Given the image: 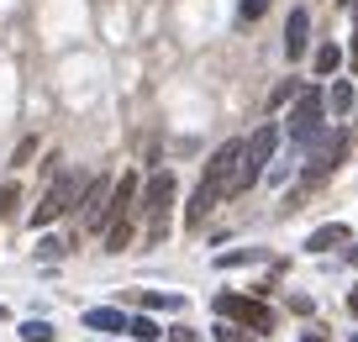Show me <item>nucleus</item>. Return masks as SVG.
I'll return each instance as SVG.
<instances>
[{
	"label": "nucleus",
	"mask_w": 358,
	"mask_h": 342,
	"mask_svg": "<svg viewBox=\"0 0 358 342\" xmlns=\"http://www.w3.org/2000/svg\"><path fill=\"white\" fill-rule=\"evenodd\" d=\"M237 164H243V143L232 137V143H222V148L211 153V164H206V179H201V190L190 195V211H185V221H190V227H195V221H206V211H211L222 195H232Z\"/></svg>",
	"instance_id": "obj_1"
},
{
	"label": "nucleus",
	"mask_w": 358,
	"mask_h": 342,
	"mask_svg": "<svg viewBox=\"0 0 358 342\" xmlns=\"http://www.w3.org/2000/svg\"><path fill=\"white\" fill-rule=\"evenodd\" d=\"M174 174L169 169H158L153 179H148V190H143V243L148 248H158L169 237V221H174Z\"/></svg>",
	"instance_id": "obj_2"
},
{
	"label": "nucleus",
	"mask_w": 358,
	"mask_h": 342,
	"mask_svg": "<svg viewBox=\"0 0 358 342\" xmlns=\"http://www.w3.org/2000/svg\"><path fill=\"white\" fill-rule=\"evenodd\" d=\"M274 148H280V127L264 122L253 137L243 143V164H237V179H232V195H243V190H253L258 179H264L268 158H274Z\"/></svg>",
	"instance_id": "obj_3"
},
{
	"label": "nucleus",
	"mask_w": 358,
	"mask_h": 342,
	"mask_svg": "<svg viewBox=\"0 0 358 342\" xmlns=\"http://www.w3.org/2000/svg\"><path fill=\"white\" fill-rule=\"evenodd\" d=\"M322 127H327V95L311 85V90H301V95H295L290 116H285V132H290L295 143H311Z\"/></svg>",
	"instance_id": "obj_4"
},
{
	"label": "nucleus",
	"mask_w": 358,
	"mask_h": 342,
	"mask_svg": "<svg viewBox=\"0 0 358 342\" xmlns=\"http://www.w3.org/2000/svg\"><path fill=\"white\" fill-rule=\"evenodd\" d=\"M85 185L90 179H79V174H58L53 185H48V195H43V206L32 211V227H48V221H58L69 206H79V195H85Z\"/></svg>",
	"instance_id": "obj_5"
},
{
	"label": "nucleus",
	"mask_w": 358,
	"mask_h": 342,
	"mask_svg": "<svg viewBox=\"0 0 358 342\" xmlns=\"http://www.w3.org/2000/svg\"><path fill=\"white\" fill-rule=\"evenodd\" d=\"M216 316L227 321H243L248 332H274V311L253 295H216Z\"/></svg>",
	"instance_id": "obj_6"
},
{
	"label": "nucleus",
	"mask_w": 358,
	"mask_h": 342,
	"mask_svg": "<svg viewBox=\"0 0 358 342\" xmlns=\"http://www.w3.org/2000/svg\"><path fill=\"white\" fill-rule=\"evenodd\" d=\"M343 148H348V127H332V132H316L311 143H306V153H311V164L316 169H306V179H322V174H332L337 169V158H343Z\"/></svg>",
	"instance_id": "obj_7"
},
{
	"label": "nucleus",
	"mask_w": 358,
	"mask_h": 342,
	"mask_svg": "<svg viewBox=\"0 0 358 342\" xmlns=\"http://www.w3.org/2000/svg\"><path fill=\"white\" fill-rule=\"evenodd\" d=\"M111 190H116V179H90L85 185V195H79V216H85V227L90 232H106V211H111Z\"/></svg>",
	"instance_id": "obj_8"
},
{
	"label": "nucleus",
	"mask_w": 358,
	"mask_h": 342,
	"mask_svg": "<svg viewBox=\"0 0 358 342\" xmlns=\"http://www.w3.org/2000/svg\"><path fill=\"white\" fill-rule=\"evenodd\" d=\"M306 43H311V11L295 6L290 22H285V58H306Z\"/></svg>",
	"instance_id": "obj_9"
},
{
	"label": "nucleus",
	"mask_w": 358,
	"mask_h": 342,
	"mask_svg": "<svg viewBox=\"0 0 358 342\" xmlns=\"http://www.w3.org/2000/svg\"><path fill=\"white\" fill-rule=\"evenodd\" d=\"M348 237H353V227H348V221H327V227H316V232L306 237V248H311V253H327V248L348 243Z\"/></svg>",
	"instance_id": "obj_10"
},
{
	"label": "nucleus",
	"mask_w": 358,
	"mask_h": 342,
	"mask_svg": "<svg viewBox=\"0 0 358 342\" xmlns=\"http://www.w3.org/2000/svg\"><path fill=\"white\" fill-rule=\"evenodd\" d=\"M85 327L90 332H127V316L111 306H95V311H85Z\"/></svg>",
	"instance_id": "obj_11"
},
{
	"label": "nucleus",
	"mask_w": 358,
	"mask_h": 342,
	"mask_svg": "<svg viewBox=\"0 0 358 342\" xmlns=\"http://www.w3.org/2000/svg\"><path fill=\"white\" fill-rule=\"evenodd\" d=\"M353 85H348V79H337L332 90H327V111H332V116H353Z\"/></svg>",
	"instance_id": "obj_12"
},
{
	"label": "nucleus",
	"mask_w": 358,
	"mask_h": 342,
	"mask_svg": "<svg viewBox=\"0 0 358 342\" xmlns=\"http://www.w3.org/2000/svg\"><path fill=\"white\" fill-rule=\"evenodd\" d=\"M343 58H348V53H343L337 43H322V48H316V58H311V69L327 79V74H337V69H343Z\"/></svg>",
	"instance_id": "obj_13"
},
{
	"label": "nucleus",
	"mask_w": 358,
	"mask_h": 342,
	"mask_svg": "<svg viewBox=\"0 0 358 342\" xmlns=\"http://www.w3.org/2000/svg\"><path fill=\"white\" fill-rule=\"evenodd\" d=\"M127 337H132V342H158L164 332H158V321H148V316H132V321H127Z\"/></svg>",
	"instance_id": "obj_14"
},
{
	"label": "nucleus",
	"mask_w": 358,
	"mask_h": 342,
	"mask_svg": "<svg viewBox=\"0 0 358 342\" xmlns=\"http://www.w3.org/2000/svg\"><path fill=\"white\" fill-rule=\"evenodd\" d=\"M22 342H53V327H48V321H22Z\"/></svg>",
	"instance_id": "obj_15"
},
{
	"label": "nucleus",
	"mask_w": 358,
	"mask_h": 342,
	"mask_svg": "<svg viewBox=\"0 0 358 342\" xmlns=\"http://www.w3.org/2000/svg\"><path fill=\"white\" fill-rule=\"evenodd\" d=\"M143 306H148V311H174V306H185V300H179V295H158V290H148Z\"/></svg>",
	"instance_id": "obj_16"
},
{
	"label": "nucleus",
	"mask_w": 358,
	"mask_h": 342,
	"mask_svg": "<svg viewBox=\"0 0 358 342\" xmlns=\"http://www.w3.org/2000/svg\"><path fill=\"white\" fill-rule=\"evenodd\" d=\"M216 342H253V337H243V332H237L232 321L222 316V327H216Z\"/></svg>",
	"instance_id": "obj_17"
},
{
	"label": "nucleus",
	"mask_w": 358,
	"mask_h": 342,
	"mask_svg": "<svg viewBox=\"0 0 358 342\" xmlns=\"http://www.w3.org/2000/svg\"><path fill=\"white\" fill-rule=\"evenodd\" d=\"M268 11V0H243V22H258Z\"/></svg>",
	"instance_id": "obj_18"
},
{
	"label": "nucleus",
	"mask_w": 358,
	"mask_h": 342,
	"mask_svg": "<svg viewBox=\"0 0 358 342\" xmlns=\"http://www.w3.org/2000/svg\"><path fill=\"white\" fill-rule=\"evenodd\" d=\"M348 64L358 69V0H353V43H348Z\"/></svg>",
	"instance_id": "obj_19"
},
{
	"label": "nucleus",
	"mask_w": 358,
	"mask_h": 342,
	"mask_svg": "<svg viewBox=\"0 0 358 342\" xmlns=\"http://www.w3.org/2000/svg\"><path fill=\"white\" fill-rule=\"evenodd\" d=\"M169 342H201V337H195L190 327H169Z\"/></svg>",
	"instance_id": "obj_20"
},
{
	"label": "nucleus",
	"mask_w": 358,
	"mask_h": 342,
	"mask_svg": "<svg viewBox=\"0 0 358 342\" xmlns=\"http://www.w3.org/2000/svg\"><path fill=\"white\" fill-rule=\"evenodd\" d=\"M348 316H358V290H353V295H348Z\"/></svg>",
	"instance_id": "obj_21"
},
{
	"label": "nucleus",
	"mask_w": 358,
	"mask_h": 342,
	"mask_svg": "<svg viewBox=\"0 0 358 342\" xmlns=\"http://www.w3.org/2000/svg\"><path fill=\"white\" fill-rule=\"evenodd\" d=\"M0 321H6V306H0Z\"/></svg>",
	"instance_id": "obj_22"
},
{
	"label": "nucleus",
	"mask_w": 358,
	"mask_h": 342,
	"mask_svg": "<svg viewBox=\"0 0 358 342\" xmlns=\"http://www.w3.org/2000/svg\"><path fill=\"white\" fill-rule=\"evenodd\" d=\"M306 342H316V337H306Z\"/></svg>",
	"instance_id": "obj_23"
},
{
	"label": "nucleus",
	"mask_w": 358,
	"mask_h": 342,
	"mask_svg": "<svg viewBox=\"0 0 358 342\" xmlns=\"http://www.w3.org/2000/svg\"><path fill=\"white\" fill-rule=\"evenodd\" d=\"M0 216H6V211H0Z\"/></svg>",
	"instance_id": "obj_24"
}]
</instances>
